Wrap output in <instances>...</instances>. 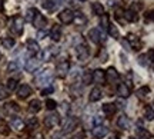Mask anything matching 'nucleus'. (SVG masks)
Returning a JSON list of instances; mask_svg holds the SVG:
<instances>
[{"instance_id": "f257e3e1", "label": "nucleus", "mask_w": 154, "mask_h": 139, "mask_svg": "<svg viewBox=\"0 0 154 139\" xmlns=\"http://www.w3.org/2000/svg\"><path fill=\"white\" fill-rule=\"evenodd\" d=\"M23 27H24V19L22 16H14L11 19L10 29L16 36H20L23 33Z\"/></svg>"}, {"instance_id": "f03ea898", "label": "nucleus", "mask_w": 154, "mask_h": 139, "mask_svg": "<svg viewBox=\"0 0 154 139\" xmlns=\"http://www.w3.org/2000/svg\"><path fill=\"white\" fill-rule=\"evenodd\" d=\"M69 69H70V65H69V62L66 59L64 60H59L57 66H56V75L60 79H64L67 76V73H69Z\"/></svg>"}, {"instance_id": "7ed1b4c3", "label": "nucleus", "mask_w": 154, "mask_h": 139, "mask_svg": "<svg viewBox=\"0 0 154 139\" xmlns=\"http://www.w3.org/2000/svg\"><path fill=\"white\" fill-rule=\"evenodd\" d=\"M51 78H53L51 70H50V69H46V70L40 72L37 76H36V83L37 85H46V83H49L50 80H51Z\"/></svg>"}, {"instance_id": "20e7f679", "label": "nucleus", "mask_w": 154, "mask_h": 139, "mask_svg": "<svg viewBox=\"0 0 154 139\" xmlns=\"http://www.w3.org/2000/svg\"><path fill=\"white\" fill-rule=\"evenodd\" d=\"M59 123H60V116L57 113H50L49 116L44 118V126L46 128H54Z\"/></svg>"}, {"instance_id": "39448f33", "label": "nucleus", "mask_w": 154, "mask_h": 139, "mask_svg": "<svg viewBox=\"0 0 154 139\" xmlns=\"http://www.w3.org/2000/svg\"><path fill=\"white\" fill-rule=\"evenodd\" d=\"M59 19H60V22L63 24H70L73 23V19H74V13H73L70 9H66V10H63L59 15Z\"/></svg>"}, {"instance_id": "423d86ee", "label": "nucleus", "mask_w": 154, "mask_h": 139, "mask_svg": "<svg viewBox=\"0 0 154 139\" xmlns=\"http://www.w3.org/2000/svg\"><path fill=\"white\" fill-rule=\"evenodd\" d=\"M77 56H79V59L82 62H86L88 59V56H90V50L88 47L86 46V43H82V45L77 46Z\"/></svg>"}, {"instance_id": "0eeeda50", "label": "nucleus", "mask_w": 154, "mask_h": 139, "mask_svg": "<svg viewBox=\"0 0 154 139\" xmlns=\"http://www.w3.org/2000/svg\"><path fill=\"white\" fill-rule=\"evenodd\" d=\"M32 23H33V26L36 29H38V30H42V29L46 26V23H47V20H46V17L42 15V13H36L34 15V19L32 20Z\"/></svg>"}, {"instance_id": "6e6552de", "label": "nucleus", "mask_w": 154, "mask_h": 139, "mask_svg": "<svg viewBox=\"0 0 154 139\" xmlns=\"http://www.w3.org/2000/svg\"><path fill=\"white\" fill-rule=\"evenodd\" d=\"M77 125H79V121H77L76 118H67L66 123L63 125V132H64V134L73 132V131L77 128Z\"/></svg>"}, {"instance_id": "1a4fd4ad", "label": "nucleus", "mask_w": 154, "mask_h": 139, "mask_svg": "<svg viewBox=\"0 0 154 139\" xmlns=\"http://www.w3.org/2000/svg\"><path fill=\"white\" fill-rule=\"evenodd\" d=\"M127 43L130 45V47H131L133 50H140L141 49V40L138 39L137 36H134V34H127Z\"/></svg>"}, {"instance_id": "9d476101", "label": "nucleus", "mask_w": 154, "mask_h": 139, "mask_svg": "<svg viewBox=\"0 0 154 139\" xmlns=\"http://www.w3.org/2000/svg\"><path fill=\"white\" fill-rule=\"evenodd\" d=\"M91 78L96 83H100V85H104L106 83V72L103 69H96L93 73H91Z\"/></svg>"}, {"instance_id": "9b49d317", "label": "nucleus", "mask_w": 154, "mask_h": 139, "mask_svg": "<svg viewBox=\"0 0 154 139\" xmlns=\"http://www.w3.org/2000/svg\"><path fill=\"white\" fill-rule=\"evenodd\" d=\"M93 136L97 139H103L104 136H107V134H109V129L106 128V126H103V125H97V126H94L93 128Z\"/></svg>"}, {"instance_id": "f8f14e48", "label": "nucleus", "mask_w": 154, "mask_h": 139, "mask_svg": "<svg viewBox=\"0 0 154 139\" xmlns=\"http://www.w3.org/2000/svg\"><path fill=\"white\" fill-rule=\"evenodd\" d=\"M63 2H64V0H44L43 7L46 9V10L53 11V10H56V9H57V7H59Z\"/></svg>"}, {"instance_id": "ddd939ff", "label": "nucleus", "mask_w": 154, "mask_h": 139, "mask_svg": "<svg viewBox=\"0 0 154 139\" xmlns=\"http://www.w3.org/2000/svg\"><path fill=\"white\" fill-rule=\"evenodd\" d=\"M32 88L29 86V85H22L19 89H17V96L20 98V99H26V98H29L30 95H32Z\"/></svg>"}, {"instance_id": "4468645a", "label": "nucleus", "mask_w": 154, "mask_h": 139, "mask_svg": "<svg viewBox=\"0 0 154 139\" xmlns=\"http://www.w3.org/2000/svg\"><path fill=\"white\" fill-rule=\"evenodd\" d=\"M38 66H40V60H38V59H29L27 62H26V70H27V72H30V73H33V72H36V70H37L38 69Z\"/></svg>"}, {"instance_id": "2eb2a0df", "label": "nucleus", "mask_w": 154, "mask_h": 139, "mask_svg": "<svg viewBox=\"0 0 154 139\" xmlns=\"http://www.w3.org/2000/svg\"><path fill=\"white\" fill-rule=\"evenodd\" d=\"M88 37H90V40L94 42V43H100L103 34L100 32V29H90V30H88Z\"/></svg>"}, {"instance_id": "dca6fc26", "label": "nucleus", "mask_w": 154, "mask_h": 139, "mask_svg": "<svg viewBox=\"0 0 154 139\" xmlns=\"http://www.w3.org/2000/svg\"><path fill=\"white\" fill-rule=\"evenodd\" d=\"M119 78H120V76H119V72H117L113 66L107 69V72H106V80H109V82L113 83V82H117Z\"/></svg>"}, {"instance_id": "f3484780", "label": "nucleus", "mask_w": 154, "mask_h": 139, "mask_svg": "<svg viewBox=\"0 0 154 139\" xmlns=\"http://www.w3.org/2000/svg\"><path fill=\"white\" fill-rule=\"evenodd\" d=\"M19 111H20V106L17 105L16 102H7L5 105V112L7 115H14Z\"/></svg>"}, {"instance_id": "a211bd4d", "label": "nucleus", "mask_w": 154, "mask_h": 139, "mask_svg": "<svg viewBox=\"0 0 154 139\" xmlns=\"http://www.w3.org/2000/svg\"><path fill=\"white\" fill-rule=\"evenodd\" d=\"M101 96H103L101 89H100V88H93L91 92H90V95H88V100H90V102H99V100L101 99Z\"/></svg>"}, {"instance_id": "6ab92c4d", "label": "nucleus", "mask_w": 154, "mask_h": 139, "mask_svg": "<svg viewBox=\"0 0 154 139\" xmlns=\"http://www.w3.org/2000/svg\"><path fill=\"white\" fill-rule=\"evenodd\" d=\"M73 22L76 23L77 26L83 27V26H86V23H87V17L84 16L82 11H77V13H74V19H73Z\"/></svg>"}, {"instance_id": "aec40b11", "label": "nucleus", "mask_w": 154, "mask_h": 139, "mask_svg": "<svg viewBox=\"0 0 154 139\" xmlns=\"http://www.w3.org/2000/svg\"><path fill=\"white\" fill-rule=\"evenodd\" d=\"M117 95L120 98H128L130 96V88L126 83H119V86H117Z\"/></svg>"}, {"instance_id": "412c9836", "label": "nucleus", "mask_w": 154, "mask_h": 139, "mask_svg": "<svg viewBox=\"0 0 154 139\" xmlns=\"http://www.w3.org/2000/svg\"><path fill=\"white\" fill-rule=\"evenodd\" d=\"M123 16H124V19H126L127 22H131V23H134V22H137L138 20V16H137V11H134V10H126L124 13H123Z\"/></svg>"}, {"instance_id": "4be33fe9", "label": "nucleus", "mask_w": 154, "mask_h": 139, "mask_svg": "<svg viewBox=\"0 0 154 139\" xmlns=\"http://www.w3.org/2000/svg\"><path fill=\"white\" fill-rule=\"evenodd\" d=\"M130 119L126 116V115H121L120 118H119V121H117V126L120 129H128L130 128Z\"/></svg>"}, {"instance_id": "5701e85b", "label": "nucleus", "mask_w": 154, "mask_h": 139, "mask_svg": "<svg viewBox=\"0 0 154 139\" xmlns=\"http://www.w3.org/2000/svg\"><path fill=\"white\" fill-rule=\"evenodd\" d=\"M117 111V108H116L114 103H104L103 105V112H104L106 116H113Z\"/></svg>"}, {"instance_id": "b1692460", "label": "nucleus", "mask_w": 154, "mask_h": 139, "mask_svg": "<svg viewBox=\"0 0 154 139\" xmlns=\"http://www.w3.org/2000/svg\"><path fill=\"white\" fill-rule=\"evenodd\" d=\"M91 10H93V13L96 16H103V15H104V7H103V5L99 3V2L91 3Z\"/></svg>"}, {"instance_id": "393cba45", "label": "nucleus", "mask_w": 154, "mask_h": 139, "mask_svg": "<svg viewBox=\"0 0 154 139\" xmlns=\"http://www.w3.org/2000/svg\"><path fill=\"white\" fill-rule=\"evenodd\" d=\"M136 95H137L138 99L146 100L147 98H149V95H150V88L149 86H143V88H140V89L136 92Z\"/></svg>"}, {"instance_id": "a878e982", "label": "nucleus", "mask_w": 154, "mask_h": 139, "mask_svg": "<svg viewBox=\"0 0 154 139\" xmlns=\"http://www.w3.org/2000/svg\"><path fill=\"white\" fill-rule=\"evenodd\" d=\"M10 126L14 129V131H22V129L24 128V122H23L20 118H13L10 121Z\"/></svg>"}, {"instance_id": "bb28decb", "label": "nucleus", "mask_w": 154, "mask_h": 139, "mask_svg": "<svg viewBox=\"0 0 154 139\" xmlns=\"http://www.w3.org/2000/svg\"><path fill=\"white\" fill-rule=\"evenodd\" d=\"M50 37L54 40V42H59V40L61 39V29H60V26H57V24H56L54 27L50 30Z\"/></svg>"}, {"instance_id": "cd10ccee", "label": "nucleus", "mask_w": 154, "mask_h": 139, "mask_svg": "<svg viewBox=\"0 0 154 139\" xmlns=\"http://www.w3.org/2000/svg\"><path fill=\"white\" fill-rule=\"evenodd\" d=\"M40 109H42V103H40V100L33 99L30 103H29V112H32V113H37Z\"/></svg>"}, {"instance_id": "c85d7f7f", "label": "nucleus", "mask_w": 154, "mask_h": 139, "mask_svg": "<svg viewBox=\"0 0 154 139\" xmlns=\"http://www.w3.org/2000/svg\"><path fill=\"white\" fill-rule=\"evenodd\" d=\"M26 46H27V50L29 52H32V53H37L38 50H40L38 43L36 42V40H33V39H29L27 43H26Z\"/></svg>"}, {"instance_id": "c756f323", "label": "nucleus", "mask_w": 154, "mask_h": 139, "mask_svg": "<svg viewBox=\"0 0 154 139\" xmlns=\"http://www.w3.org/2000/svg\"><path fill=\"white\" fill-rule=\"evenodd\" d=\"M14 39L13 37H9V36H6V37H2V45L5 49H11L13 46H14Z\"/></svg>"}, {"instance_id": "7c9ffc66", "label": "nucleus", "mask_w": 154, "mask_h": 139, "mask_svg": "<svg viewBox=\"0 0 154 139\" xmlns=\"http://www.w3.org/2000/svg\"><path fill=\"white\" fill-rule=\"evenodd\" d=\"M107 30H109L110 36H113V39H120V33H119V30H117V27L114 24H109Z\"/></svg>"}, {"instance_id": "2f4dec72", "label": "nucleus", "mask_w": 154, "mask_h": 139, "mask_svg": "<svg viewBox=\"0 0 154 139\" xmlns=\"http://www.w3.org/2000/svg\"><path fill=\"white\" fill-rule=\"evenodd\" d=\"M0 134L7 136V135L10 134V126L5 122V121H0Z\"/></svg>"}, {"instance_id": "473e14b6", "label": "nucleus", "mask_w": 154, "mask_h": 139, "mask_svg": "<svg viewBox=\"0 0 154 139\" xmlns=\"http://www.w3.org/2000/svg\"><path fill=\"white\" fill-rule=\"evenodd\" d=\"M16 88H17V80L16 79H9V80H7V85H6V89L13 92Z\"/></svg>"}, {"instance_id": "72a5a7b5", "label": "nucleus", "mask_w": 154, "mask_h": 139, "mask_svg": "<svg viewBox=\"0 0 154 139\" xmlns=\"http://www.w3.org/2000/svg\"><path fill=\"white\" fill-rule=\"evenodd\" d=\"M146 119L147 121H153L154 119V112H153V106L149 105L146 108Z\"/></svg>"}, {"instance_id": "f704fd0d", "label": "nucleus", "mask_w": 154, "mask_h": 139, "mask_svg": "<svg viewBox=\"0 0 154 139\" xmlns=\"http://www.w3.org/2000/svg\"><path fill=\"white\" fill-rule=\"evenodd\" d=\"M36 13H37V10H36V9H29L27 11H26V20H29V22H32V20H33L34 19V15H36Z\"/></svg>"}, {"instance_id": "c9c22d12", "label": "nucleus", "mask_w": 154, "mask_h": 139, "mask_svg": "<svg viewBox=\"0 0 154 139\" xmlns=\"http://www.w3.org/2000/svg\"><path fill=\"white\" fill-rule=\"evenodd\" d=\"M37 125V118H29L27 121H26V123H24V126H27V128H34Z\"/></svg>"}, {"instance_id": "e433bc0d", "label": "nucleus", "mask_w": 154, "mask_h": 139, "mask_svg": "<svg viewBox=\"0 0 154 139\" xmlns=\"http://www.w3.org/2000/svg\"><path fill=\"white\" fill-rule=\"evenodd\" d=\"M91 80H93V78H91V73L88 72V70L83 73V85H88Z\"/></svg>"}, {"instance_id": "4c0bfd02", "label": "nucleus", "mask_w": 154, "mask_h": 139, "mask_svg": "<svg viewBox=\"0 0 154 139\" xmlns=\"http://www.w3.org/2000/svg\"><path fill=\"white\" fill-rule=\"evenodd\" d=\"M56 106H57L56 100H53V99H47V100H46V108H47V109L53 111V109H56Z\"/></svg>"}, {"instance_id": "58836bf2", "label": "nucleus", "mask_w": 154, "mask_h": 139, "mask_svg": "<svg viewBox=\"0 0 154 139\" xmlns=\"http://www.w3.org/2000/svg\"><path fill=\"white\" fill-rule=\"evenodd\" d=\"M138 63H140L141 66H147V63H149V57H147V55L138 56Z\"/></svg>"}, {"instance_id": "ea45409f", "label": "nucleus", "mask_w": 154, "mask_h": 139, "mask_svg": "<svg viewBox=\"0 0 154 139\" xmlns=\"http://www.w3.org/2000/svg\"><path fill=\"white\" fill-rule=\"evenodd\" d=\"M7 96H9V90L6 89L5 86H0V100L6 99Z\"/></svg>"}, {"instance_id": "a19ab883", "label": "nucleus", "mask_w": 154, "mask_h": 139, "mask_svg": "<svg viewBox=\"0 0 154 139\" xmlns=\"http://www.w3.org/2000/svg\"><path fill=\"white\" fill-rule=\"evenodd\" d=\"M7 70H9L10 73L17 72V63L16 62H10V63H9V66H7Z\"/></svg>"}, {"instance_id": "79ce46f5", "label": "nucleus", "mask_w": 154, "mask_h": 139, "mask_svg": "<svg viewBox=\"0 0 154 139\" xmlns=\"http://www.w3.org/2000/svg\"><path fill=\"white\" fill-rule=\"evenodd\" d=\"M123 13H124V10H121V9H116V19H117V20H119V22H124V20H123V19H121V16H123Z\"/></svg>"}, {"instance_id": "37998d69", "label": "nucleus", "mask_w": 154, "mask_h": 139, "mask_svg": "<svg viewBox=\"0 0 154 139\" xmlns=\"http://www.w3.org/2000/svg\"><path fill=\"white\" fill-rule=\"evenodd\" d=\"M138 135H140V136H141V138H143V139L151 138V136H150V134H149V132H147V131H144L143 128H140V129H138Z\"/></svg>"}, {"instance_id": "c03bdc74", "label": "nucleus", "mask_w": 154, "mask_h": 139, "mask_svg": "<svg viewBox=\"0 0 154 139\" xmlns=\"http://www.w3.org/2000/svg\"><path fill=\"white\" fill-rule=\"evenodd\" d=\"M79 93H82V89H79V88H77V85H73L72 86V95L76 98V96H80Z\"/></svg>"}, {"instance_id": "a18cd8bd", "label": "nucleus", "mask_w": 154, "mask_h": 139, "mask_svg": "<svg viewBox=\"0 0 154 139\" xmlns=\"http://www.w3.org/2000/svg\"><path fill=\"white\" fill-rule=\"evenodd\" d=\"M101 22H103V23H101V26H103L104 29L109 27V24H110V23H109V17L106 16V15H103V16H101Z\"/></svg>"}, {"instance_id": "49530a36", "label": "nucleus", "mask_w": 154, "mask_h": 139, "mask_svg": "<svg viewBox=\"0 0 154 139\" xmlns=\"http://www.w3.org/2000/svg\"><path fill=\"white\" fill-rule=\"evenodd\" d=\"M46 36H47V32H46V30H38V33H37L38 39H44Z\"/></svg>"}, {"instance_id": "de8ad7c7", "label": "nucleus", "mask_w": 154, "mask_h": 139, "mask_svg": "<svg viewBox=\"0 0 154 139\" xmlns=\"http://www.w3.org/2000/svg\"><path fill=\"white\" fill-rule=\"evenodd\" d=\"M33 139H44V135L42 134V132H36V134L33 135Z\"/></svg>"}, {"instance_id": "09e8293b", "label": "nucleus", "mask_w": 154, "mask_h": 139, "mask_svg": "<svg viewBox=\"0 0 154 139\" xmlns=\"http://www.w3.org/2000/svg\"><path fill=\"white\" fill-rule=\"evenodd\" d=\"M51 92H53V88H46V89H43L42 90V95H49V93H51Z\"/></svg>"}, {"instance_id": "8fccbe9b", "label": "nucleus", "mask_w": 154, "mask_h": 139, "mask_svg": "<svg viewBox=\"0 0 154 139\" xmlns=\"http://www.w3.org/2000/svg\"><path fill=\"white\" fill-rule=\"evenodd\" d=\"M101 122H103V118H101V119H100V116L94 118V123H96V126H97V125H101Z\"/></svg>"}, {"instance_id": "3c124183", "label": "nucleus", "mask_w": 154, "mask_h": 139, "mask_svg": "<svg viewBox=\"0 0 154 139\" xmlns=\"http://www.w3.org/2000/svg\"><path fill=\"white\" fill-rule=\"evenodd\" d=\"M74 139H84V132H80V134H77V135H74Z\"/></svg>"}, {"instance_id": "603ef678", "label": "nucleus", "mask_w": 154, "mask_h": 139, "mask_svg": "<svg viewBox=\"0 0 154 139\" xmlns=\"http://www.w3.org/2000/svg\"><path fill=\"white\" fill-rule=\"evenodd\" d=\"M50 139H61V134H53L50 136Z\"/></svg>"}, {"instance_id": "864d4df0", "label": "nucleus", "mask_w": 154, "mask_h": 139, "mask_svg": "<svg viewBox=\"0 0 154 139\" xmlns=\"http://www.w3.org/2000/svg\"><path fill=\"white\" fill-rule=\"evenodd\" d=\"M153 55H154V50L150 49V50H149V60H150V62H153Z\"/></svg>"}, {"instance_id": "5fc2aeb1", "label": "nucleus", "mask_w": 154, "mask_h": 139, "mask_svg": "<svg viewBox=\"0 0 154 139\" xmlns=\"http://www.w3.org/2000/svg\"><path fill=\"white\" fill-rule=\"evenodd\" d=\"M5 9V0H0V11H3Z\"/></svg>"}, {"instance_id": "6e6d98bb", "label": "nucleus", "mask_w": 154, "mask_h": 139, "mask_svg": "<svg viewBox=\"0 0 154 139\" xmlns=\"http://www.w3.org/2000/svg\"><path fill=\"white\" fill-rule=\"evenodd\" d=\"M130 139H140V138H134V136H133V138H130Z\"/></svg>"}, {"instance_id": "4d7b16f0", "label": "nucleus", "mask_w": 154, "mask_h": 139, "mask_svg": "<svg viewBox=\"0 0 154 139\" xmlns=\"http://www.w3.org/2000/svg\"><path fill=\"white\" fill-rule=\"evenodd\" d=\"M80 2H86V0H80Z\"/></svg>"}, {"instance_id": "13d9d810", "label": "nucleus", "mask_w": 154, "mask_h": 139, "mask_svg": "<svg viewBox=\"0 0 154 139\" xmlns=\"http://www.w3.org/2000/svg\"><path fill=\"white\" fill-rule=\"evenodd\" d=\"M0 57H2V53H0Z\"/></svg>"}]
</instances>
